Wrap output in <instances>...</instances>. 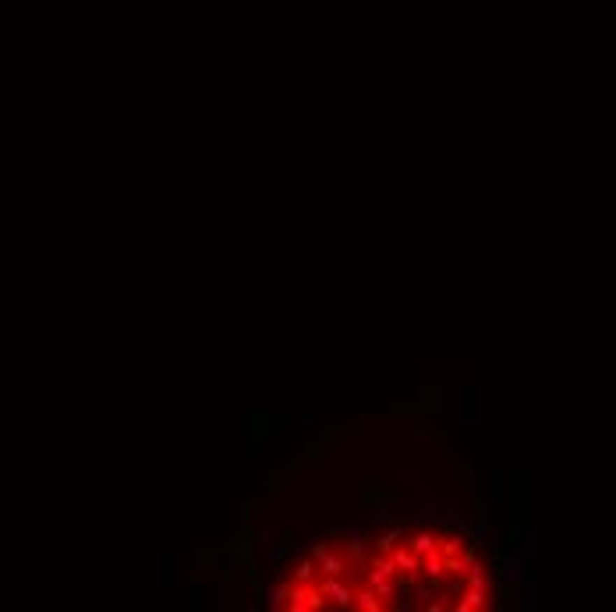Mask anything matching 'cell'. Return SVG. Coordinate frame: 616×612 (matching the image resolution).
<instances>
[{
    "label": "cell",
    "mask_w": 616,
    "mask_h": 612,
    "mask_svg": "<svg viewBox=\"0 0 616 612\" xmlns=\"http://www.w3.org/2000/svg\"><path fill=\"white\" fill-rule=\"evenodd\" d=\"M368 588L382 598V605H386V598L397 595V570L389 563V555H379V560L368 567Z\"/></svg>",
    "instance_id": "6da1fadb"
},
{
    "label": "cell",
    "mask_w": 616,
    "mask_h": 612,
    "mask_svg": "<svg viewBox=\"0 0 616 612\" xmlns=\"http://www.w3.org/2000/svg\"><path fill=\"white\" fill-rule=\"evenodd\" d=\"M291 609H294V612H315V609H326V602H322V595H319L315 584L298 581V584L291 588Z\"/></svg>",
    "instance_id": "7a4b0ae2"
},
{
    "label": "cell",
    "mask_w": 616,
    "mask_h": 612,
    "mask_svg": "<svg viewBox=\"0 0 616 612\" xmlns=\"http://www.w3.org/2000/svg\"><path fill=\"white\" fill-rule=\"evenodd\" d=\"M319 588V595H322V602L326 605H337V609H351V588L341 581V577H326L322 584H315Z\"/></svg>",
    "instance_id": "3957f363"
},
{
    "label": "cell",
    "mask_w": 616,
    "mask_h": 612,
    "mask_svg": "<svg viewBox=\"0 0 616 612\" xmlns=\"http://www.w3.org/2000/svg\"><path fill=\"white\" fill-rule=\"evenodd\" d=\"M315 560H319V567H322V574L326 577H344V570H348V560L344 555H337V552H329L326 545H315Z\"/></svg>",
    "instance_id": "277c9868"
},
{
    "label": "cell",
    "mask_w": 616,
    "mask_h": 612,
    "mask_svg": "<svg viewBox=\"0 0 616 612\" xmlns=\"http://www.w3.org/2000/svg\"><path fill=\"white\" fill-rule=\"evenodd\" d=\"M461 552H468V541H464V534L439 538V555H443V560H450V555H461Z\"/></svg>",
    "instance_id": "5b68a950"
},
{
    "label": "cell",
    "mask_w": 616,
    "mask_h": 612,
    "mask_svg": "<svg viewBox=\"0 0 616 612\" xmlns=\"http://www.w3.org/2000/svg\"><path fill=\"white\" fill-rule=\"evenodd\" d=\"M408 548L418 555H432V552H439V534H415Z\"/></svg>",
    "instance_id": "8992f818"
}]
</instances>
